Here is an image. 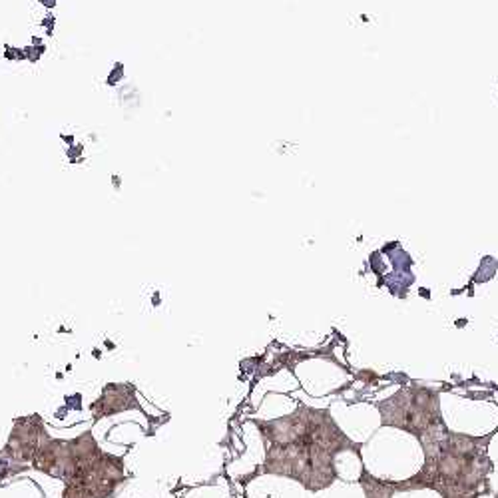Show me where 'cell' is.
<instances>
[{"label":"cell","mask_w":498,"mask_h":498,"mask_svg":"<svg viewBox=\"0 0 498 498\" xmlns=\"http://www.w3.org/2000/svg\"><path fill=\"white\" fill-rule=\"evenodd\" d=\"M128 408H140L136 388L132 385H106L102 397L92 405V415L96 421H100L108 415H118Z\"/></svg>","instance_id":"obj_2"},{"label":"cell","mask_w":498,"mask_h":498,"mask_svg":"<svg viewBox=\"0 0 498 498\" xmlns=\"http://www.w3.org/2000/svg\"><path fill=\"white\" fill-rule=\"evenodd\" d=\"M267 443L265 470L295 479L305 488L319 490L335 480V454L361 448L333 423L327 410L299 406L293 415L259 423Z\"/></svg>","instance_id":"obj_1"},{"label":"cell","mask_w":498,"mask_h":498,"mask_svg":"<svg viewBox=\"0 0 498 498\" xmlns=\"http://www.w3.org/2000/svg\"><path fill=\"white\" fill-rule=\"evenodd\" d=\"M88 140H90L92 144H96V142H98V134H88Z\"/></svg>","instance_id":"obj_11"},{"label":"cell","mask_w":498,"mask_h":498,"mask_svg":"<svg viewBox=\"0 0 498 498\" xmlns=\"http://www.w3.org/2000/svg\"><path fill=\"white\" fill-rule=\"evenodd\" d=\"M46 52H48V44L46 46H34V44L28 42L24 46V56H26V62L28 64H40L42 58L46 56Z\"/></svg>","instance_id":"obj_6"},{"label":"cell","mask_w":498,"mask_h":498,"mask_svg":"<svg viewBox=\"0 0 498 498\" xmlns=\"http://www.w3.org/2000/svg\"><path fill=\"white\" fill-rule=\"evenodd\" d=\"M58 138H60V142H62V146H64V148H68V146H72V144H76V142H78V138H76L74 132H60V134H58Z\"/></svg>","instance_id":"obj_8"},{"label":"cell","mask_w":498,"mask_h":498,"mask_svg":"<svg viewBox=\"0 0 498 498\" xmlns=\"http://www.w3.org/2000/svg\"><path fill=\"white\" fill-rule=\"evenodd\" d=\"M2 58L10 64H24V46H14V44H2Z\"/></svg>","instance_id":"obj_5"},{"label":"cell","mask_w":498,"mask_h":498,"mask_svg":"<svg viewBox=\"0 0 498 498\" xmlns=\"http://www.w3.org/2000/svg\"><path fill=\"white\" fill-rule=\"evenodd\" d=\"M110 184H112V187H114L116 191H120V189H122V185H124V180H122V176H120L118 171L110 174Z\"/></svg>","instance_id":"obj_10"},{"label":"cell","mask_w":498,"mask_h":498,"mask_svg":"<svg viewBox=\"0 0 498 498\" xmlns=\"http://www.w3.org/2000/svg\"><path fill=\"white\" fill-rule=\"evenodd\" d=\"M38 6L44 8V12H54L58 8V0H36Z\"/></svg>","instance_id":"obj_9"},{"label":"cell","mask_w":498,"mask_h":498,"mask_svg":"<svg viewBox=\"0 0 498 498\" xmlns=\"http://www.w3.org/2000/svg\"><path fill=\"white\" fill-rule=\"evenodd\" d=\"M126 76H128L126 62L118 60V62H114V64L110 66L108 74H106V78H104V84H106L108 88H120V86L126 82Z\"/></svg>","instance_id":"obj_3"},{"label":"cell","mask_w":498,"mask_h":498,"mask_svg":"<svg viewBox=\"0 0 498 498\" xmlns=\"http://www.w3.org/2000/svg\"><path fill=\"white\" fill-rule=\"evenodd\" d=\"M64 158L70 166H80L86 162V144L84 142H76L72 146L64 148Z\"/></svg>","instance_id":"obj_4"},{"label":"cell","mask_w":498,"mask_h":498,"mask_svg":"<svg viewBox=\"0 0 498 498\" xmlns=\"http://www.w3.org/2000/svg\"><path fill=\"white\" fill-rule=\"evenodd\" d=\"M40 30H42V36L46 38H52L56 34V26H58V18H56L54 12H46V14H42V18H40Z\"/></svg>","instance_id":"obj_7"}]
</instances>
